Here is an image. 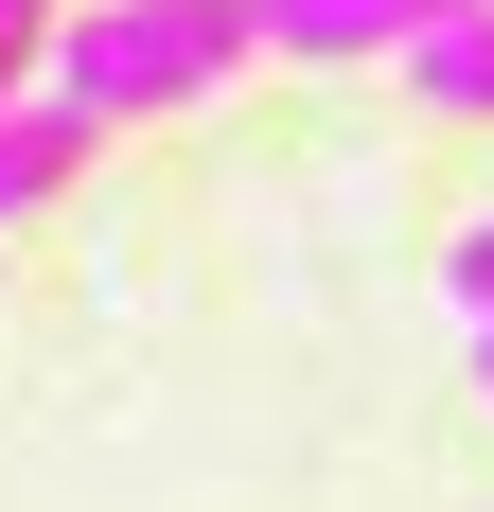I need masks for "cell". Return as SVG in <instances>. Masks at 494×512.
<instances>
[{
	"label": "cell",
	"mask_w": 494,
	"mask_h": 512,
	"mask_svg": "<svg viewBox=\"0 0 494 512\" xmlns=\"http://www.w3.org/2000/svg\"><path fill=\"white\" fill-rule=\"evenodd\" d=\"M89 142H106L89 106H53V89H0V230L71 195V177H89Z\"/></svg>",
	"instance_id": "3957f363"
},
{
	"label": "cell",
	"mask_w": 494,
	"mask_h": 512,
	"mask_svg": "<svg viewBox=\"0 0 494 512\" xmlns=\"http://www.w3.org/2000/svg\"><path fill=\"white\" fill-rule=\"evenodd\" d=\"M36 53H53V0H0V89H18Z\"/></svg>",
	"instance_id": "8992f818"
},
{
	"label": "cell",
	"mask_w": 494,
	"mask_h": 512,
	"mask_svg": "<svg viewBox=\"0 0 494 512\" xmlns=\"http://www.w3.org/2000/svg\"><path fill=\"white\" fill-rule=\"evenodd\" d=\"M406 89L442 106V124H494V0H459V18H424V36L389 53Z\"/></svg>",
	"instance_id": "277c9868"
},
{
	"label": "cell",
	"mask_w": 494,
	"mask_h": 512,
	"mask_svg": "<svg viewBox=\"0 0 494 512\" xmlns=\"http://www.w3.org/2000/svg\"><path fill=\"white\" fill-rule=\"evenodd\" d=\"M247 18H265L283 71H389L424 18H459V0H247Z\"/></svg>",
	"instance_id": "7a4b0ae2"
},
{
	"label": "cell",
	"mask_w": 494,
	"mask_h": 512,
	"mask_svg": "<svg viewBox=\"0 0 494 512\" xmlns=\"http://www.w3.org/2000/svg\"><path fill=\"white\" fill-rule=\"evenodd\" d=\"M247 53H265L247 0H71V18H53V106H89V124H159V106L230 89Z\"/></svg>",
	"instance_id": "6da1fadb"
},
{
	"label": "cell",
	"mask_w": 494,
	"mask_h": 512,
	"mask_svg": "<svg viewBox=\"0 0 494 512\" xmlns=\"http://www.w3.org/2000/svg\"><path fill=\"white\" fill-rule=\"evenodd\" d=\"M477 389H494V318H477Z\"/></svg>",
	"instance_id": "52a82bcc"
},
{
	"label": "cell",
	"mask_w": 494,
	"mask_h": 512,
	"mask_svg": "<svg viewBox=\"0 0 494 512\" xmlns=\"http://www.w3.org/2000/svg\"><path fill=\"white\" fill-rule=\"evenodd\" d=\"M442 301H459V318H494V212H477V230L442 248Z\"/></svg>",
	"instance_id": "5b68a950"
}]
</instances>
